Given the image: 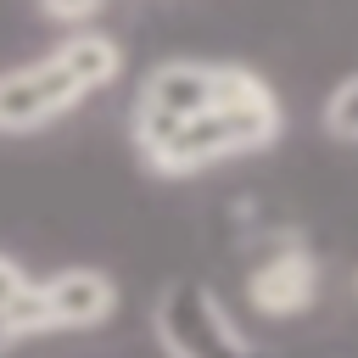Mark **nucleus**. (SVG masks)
<instances>
[{"instance_id":"7ed1b4c3","label":"nucleus","mask_w":358,"mask_h":358,"mask_svg":"<svg viewBox=\"0 0 358 358\" xmlns=\"http://www.w3.org/2000/svg\"><path fill=\"white\" fill-rule=\"evenodd\" d=\"M213 106V62H190V56H173V62H157L140 84V101H134V123L140 129H173V123H190Z\"/></svg>"},{"instance_id":"1a4fd4ad","label":"nucleus","mask_w":358,"mask_h":358,"mask_svg":"<svg viewBox=\"0 0 358 358\" xmlns=\"http://www.w3.org/2000/svg\"><path fill=\"white\" fill-rule=\"evenodd\" d=\"M39 17L45 22H67V28H90L95 17H101V6L90 0V6H39Z\"/></svg>"},{"instance_id":"20e7f679","label":"nucleus","mask_w":358,"mask_h":358,"mask_svg":"<svg viewBox=\"0 0 358 358\" xmlns=\"http://www.w3.org/2000/svg\"><path fill=\"white\" fill-rule=\"evenodd\" d=\"M313 296H319V263H313L302 246L268 252V257L246 274V302H252V313H263V319H296Z\"/></svg>"},{"instance_id":"39448f33","label":"nucleus","mask_w":358,"mask_h":358,"mask_svg":"<svg viewBox=\"0 0 358 358\" xmlns=\"http://www.w3.org/2000/svg\"><path fill=\"white\" fill-rule=\"evenodd\" d=\"M45 308H50V330H101L117 313V280L106 268H62L45 280Z\"/></svg>"},{"instance_id":"0eeeda50","label":"nucleus","mask_w":358,"mask_h":358,"mask_svg":"<svg viewBox=\"0 0 358 358\" xmlns=\"http://www.w3.org/2000/svg\"><path fill=\"white\" fill-rule=\"evenodd\" d=\"M50 56H56L62 73L78 84V95H95V90H106V84L123 73V45H117L112 34H101V28H78V34H67Z\"/></svg>"},{"instance_id":"423d86ee","label":"nucleus","mask_w":358,"mask_h":358,"mask_svg":"<svg viewBox=\"0 0 358 358\" xmlns=\"http://www.w3.org/2000/svg\"><path fill=\"white\" fill-rule=\"evenodd\" d=\"M50 330L45 280H34L17 257H0V347H22L28 336Z\"/></svg>"},{"instance_id":"6e6552de","label":"nucleus","mask_w":358,"mask_h":358,"mask_svg":"<svg viewBox=\"0 0 358 358\" xmlns=\"http://www.w3.org/2000/svg\"><path fill=\"white\" fill-rule=\"evenodd\" d=\"M324 134L341 140V145H358V73H347L324 95Z\"/></svg>"},{"instance_id":"f257e3e1","label":"nucleus","mask_w":358,"mask_h":358,"mask_svg":"<svg viewBox=\"0 0 358 358\" xmlns=\"http://www.w3.org/2000/svg\"><path fill=\"white\" fill-rule=\"evenodd\" d=\"M207 112H218L235 129L241 151H268L285 129V112H280V95L268 90V78H257L241 62H213V106Z\"/></svg>"},{"instance_id":"f03ea898","label":"nucleus","mask_w":358,"mask_h":358,"mask_svg":"<svg viewBox=\"0 0 358 358\" xmlns=\"http://www.w3.org/2000/svg\"><path fill=\"white\" fill-rule=\"evenodd\" d=\"M78 84L62 73L56 56L22 62L11 73H0V134H28L50 117H62L67 106H78Z\"/></svg>"}]
</instances>
